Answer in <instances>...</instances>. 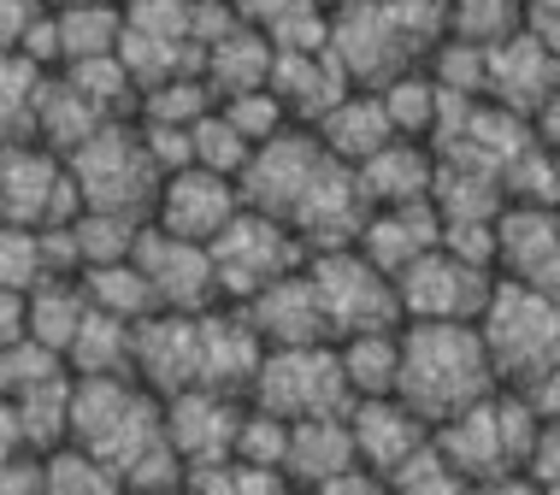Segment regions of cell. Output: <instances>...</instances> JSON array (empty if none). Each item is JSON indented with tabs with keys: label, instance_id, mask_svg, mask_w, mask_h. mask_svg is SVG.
<instances>
[{
	"label": "cell",
	"instance_id": "cell-26",
	"mask_svg": "<svg viewBox=\"0 0 560 495\" xmlns=\"http://www.w3.org/2000/svg\"><path fill=\"white\" fill-rule=\"evenodd\" d=\"M354 437H348V413L330 419H295L290 425V455H283V472L295 478V490H319L337 472L354 467Z\"/></svg>",
	"mask_w": 560,
	"mask_h": 495
},
{
	"label": "cell",
	"instance_id": "cell-21",
	"mask_svg": "<svg viewBox=\"0 0 560 495\" xmlns=\"http://www.w3.org/2000/svg\"><path fill=\"white\" fill-rule=\"evenodd\" d=\"M260 366H266V342H260V330L248 325V313L231 307V302L201 313V389L248 401Z\"/></svg>",
	"mask_w": 560,
	"mask_h": 495
},
{
	"label": "cell",
	"instance_id": "cell-4",
	"mask_svg": "<svg viewBox=\"0 0 560 495\" xmlns=\"http://www.w3.org/2000/svg\"><path fill=\"white\" fill-rule=\"evenodd\" d=\"M478 337L490 349V366L508 389H532L542 372L560 366V302L532 283L495 278V295L478 319Z\"/></svg>",
	"mask_w": 560,
	"mask_h": 495
},
{
	"label": "cell",
	"instance_id": "cell-54",
	"mask_svg": "<svg viewBox=\"0 0 560 495\" xmlns=\"http://www.w3.org/2000/svg\"><path fill=\"white\" fill-rule=\"evenodd\" d=\"M478 495H542L525 472H502V478H490V484H478Z\"/></svg>",
	"mask_w": 560,
	"mask_h": 495
},
{
	"label": "cell",
	"instance_id": "cell-46",
	"mask_svg": "<svg viewBox=\"0 0 560 495\" xmlns=\"http://www.w3.org/2000/svg\"><path fill=\"white\" fill-rule=\"evenodd\" d=\"M0 495H48V460L19 448L0 460Z\"/></svg>",
	"mask_w": 560,
	"mask_h": 495
},
{
	"label": "cell",
	"instance_id": "cell-38",
	"mask_svg": "<svg viewBox=\"0 0 560 495\" xmlns=\"http://www.w3.org/2000/svg\"><path fill=\"white\" fill-rule=\"evenodd\" d=\"M525 30V0H448V36L495 48V42Z\"/></svg>",
	"mask_w": 560,
	"mask_h": 495
},
{
	"label": "cell",
	"instance_id": "cell-52",
	"mask_svg": "<svg viewBox=\"0 0 560 495\" xmlns=\"http://www.w3.org/2000/svg\"><path fill=\"white\" fill-rule=\"evenodd\" d=\"M525 396H532V408H537L542 425H560V366H555V372H542V378L525 389Z\"/></svg>",
	"mask_w": 560,
	"mask_h": 495
},
{
	"label": "cell",
	"instance_id": "cell-7",
	"mask_svg": "<svg viewBox=\"0 0 560 495\" xmlns=\"http://www.w3.org/2000/svg\"><path fill=\"white\" fill-rule=\"evenodd\" d=\"M307 278L325 302L330 337H360V330H401V290L389 272H377L360 248H330L307 260Z\"/></svg>",
	"mask_w": 560,
	"mask_h": 495
},
{
	"label": "cell",
	"instance_id": "cell-49",
	"mask_svg": "<svg viewBox=\"0 0 560 495\" xmlns=\"http://www.w3.org/2000/svg\"><path fill=\"white\" fill-rule=\"evenodd\" d=\"M313 495H396V490H389V478H384V472H372V467H360V460H354V467L337 472L330 484H319Z\"/></svg>",
	"mask_w": 560,
	"mask_h": 495
},
{
	"label": "cell",
	"instance_id": "cell-9",
	"mask_svg": "<svg viewBox=\"0 0 560 495\" xmlns=\"http://www.w3.org/2000/svg\"><path fill=\"white\" fill-rule=\"evenodd\" d=\"M330 54L342 59L354 89H384L389 78L425 66V42L384 0H348V7L330 12Z\"/></svg>",
	"mask_w": 560,
	"mask_h": 495
},
{
	"label": "cell",
	"instance_id": "cell-20",
	"mask_svg": "<svg viewBox=\"0 0 560 495\" xmlns=\"http://www.w3.org/2000/svg\"><path fill=\"white\" fill-rule=\"evenodd\" d=\"M242 313H248V325L260 330L266 349H313V342H337L330 337V319H325V302L319 290H313L307 266L278 283H266L254 302H242Z\"/></svg>",
	"mask_w": 560,
	"mask_h": 495
},
{
	"label": "cell",
	"instance_id": "cell-27",
	"mask_svg": "<svg viewBox=\"0 0 560 495\" xmlns=\"http://www.w3.org/2000/svg\"><path fill=\"white\" fill-rule=\"evenodd\" d=\"M271 66H278V48L242 19L231 36H219L213 48L201 54V78L213 89V101H231V95H248V89H266L271 83Z\"/></svg>",
	"mask_w": 560,
	"mask_h": 495
},
{
	"label": "cell",
	"instance_id": "cell-6",
	"mask_svg": "<svg viewBox=\"0 0 560 495\" xmlns=\"http://www.w3.org/2000/svg\"><path fill=\"white\" fill-rule=\"evenodd\" d=\"M254 408L278 419H330L354 408V389L342 378L337 342H313V349H266V366L248 389Z\"/></svg>",
	"mask_w": 560,
	"mask_h": 495
},
{
	"label": "cell",
	"instance_id": "cell-33",
	"mask_svg": "<svg viewBox=\"0 0 560 495\" xmlns=\"http://www.w3.org/2000/svg\"><path fill=\"white\" fill-rule=\"evenodd\" d=\"M54 30H59V71H66V66H78V59L118 54V42H125V7H118V0L59 7L54 12Z\"/></svg>",
	"mask_w": 560,
	"mask_h": 495
},
{
	"label": "cell",
	"instance_id": "cell-47",
	"mask_svg": "<svg viewBox=\"0 0 560 495\" xmlns=\"http://www.w3.org/2000/svg\"><path fill=\"white\" fill-rule=\"evenodd\" d=\"M42 12H48V0H0V54H24Z\"/></svg>",
	"mask_w": 560,
	"mask_h": 495
},
{
	"label": "cell",
	"instance_id": "cell-40",
	"mask_svg": "<svg viewBox=\"0 0 560 495\" xmlns=\"http://www.w3.org/2000/svg\"><path fill=\"white\" fill-rule=\"evenodd\" d=\"M42 278H48L42 231H24V224H0V290L30 295Z\"/></svg>",
	"mask_w": 560,
	"mask_h": 495
},
{
	"label": "cell",
	"instance_id": "cell-31",
	"mask_svg": "<svg viewBox=\"0 0 560 495\" xmlns=\"http://www.w3.org/2000/svg\"><path fill=\"white\" fill-rule=\"evenodd\" d=\"M71 396H78V378H71V372H54V378H42L36 389L12 396V413H19L30 455H54V448L71 443Z\"/></svg>",
	"mask_w": 560,
	"mask_h": 495
},
{
	"label": "cell",
	"instance_id": "cell-11",
	"mask_svg": "<svg viewBox=\"0 0 560 495\" xmlns=\"http://www.w3.org/2000/svg\"><path fill=\"white\" fill-rule=\"evenodd\" d=\"M401 290V319L407 325H478L495 295V272L460 260L448 248H431L396 278Z\"/></svg>",
	"mask_w": 560,
	"mask_h": 495
},
{
	"label": "cell",
	"instance_id": "cell-3",
	"mask_svg": "<svg viewBox=\"0 0 560 495\" xmlns=\"http://www.w3.org/2000/svg\"><path fill=\"white\" fill-rule=\"evenodd\" d=\"M537 431H542V419H537V408H532V396L502 384L495 396H483L478 408L443 419V425H436V448H443V460H448L460 478L490 484V478L525 467Z\"/></svg>",
	"mask_w": 560,
	"mask_h": 495
},
{
	"label": "cell",
	"instance_id": "cell-14",
	"mask_svg": "<svg viewBox=\"0 0 560 495\" xmlns=\"http://www.w3.org/2000/svg\"><path fill=\"white\" fill-rule=\"evenodd\" d=\"M242 207H248V201H242V184H236V177L207 172V165H184V172H172V177L160 184L154 219H148V224L184 236V243H207V248H213L219 236L236 224Z\"/></svg>",
	"mask_w": 560,
	"mask_h": 495
},
{
	"label": "cell",
	"instance_id": "cell-5",
	"mask_svg": "<svg viewBox=\"0 0 560 495\" xmlns=\"http://www.w3.org/2000/svg\"><path fill=\"white\" fill-rule=\"evenodd\" d=\"M71 160V177H78V195L83 207H95V213H125V219H154V195L165 184V172L154 165L148 154L142 130H136V118H113L107 130H95Z\"/></svg>",
	"mask_w": 560,
	"mask_h": 495
},
{
	"label": "cell",
	"instance_id": "cell-39",
	"mask_svg": "<svg viewBox=\"0 0 560 495\" xmlns=\"http://www.w3.org/2000/svg\"><path fill=\"white\" fill-rule=\"evenodd\" d=\"M42 460H48V495H125V478L78 443L54 448V455H42Z\"/></svg>",
	"mask_w": 560,
	"mask_h": 495
},
{
	"label": "cell",
	"instance_id": "cell-1",
	"mask_svg": "<svg viewBox=\"0 0 560 495\" xmlns=\"http://www.w3.org/2000/svg\"><path fill=\"white\" fill-rule=\"evenodd\" d=\"M495 389H502V378L490 366L478 325H401V389L396 396L419 419H431V431L454 413L478 408Z\"/></svg>",
	"mask_w": 560,
	"mask_h": 495
},
{
	"label": "cell",
	"instance_id": "cell-13",
	"mask_svg": "<svg viewBox=\"0 0 560 495\" xmlns=\"http://www.w3.org/2000/svg\"><path fill=\"white\" fill-rule=\"evenodd\" d=\"M130 260L142 266V278H148V290H154L160 313H213V307H224L219 272H213V248H207V243H184V236L148 224Z\"/></svg>",
	"mask_w": 560,
	"mask_h": 495
},
{
	"label": "cell",
	"instance_id": "cell-22",
	"mask_svg": "<svg viewBox=\"0 0 560 495\" xmlns=\"http://www.w3.org/2000/svg\"><path fill=\"white\" fill-rule=\"evenodd\" d=\"M377 272L401 278L413 260H425L431 248H443V213H436L431 201H413V207H377L366 219V231H360L354 243Z\"/></svg>",
	"mask_w": 560,
	"mask_h": 495
},
{
	"label": "cell",
	"instance_id": "cell-50",
	"mask_svg": "<svg viewBox=\"0 0 560 495\" xmlns=\"http://www.w3.org/2000/svg\"><path fill=\"white\" fill-rule=\"evenodd\" d=\"M231 495H301L295 478L283 467H236V490Z\"/></svg>",
	"mask_w": 560,
	"mask_h": 495
},
{
	"label": "cell",
	"instance_id": "cell-30",
	"mask_svg": "<svg viewBox=\"0 0 560 495\" xmlns=\"http://www.w3.org/2000/svg\"><path fill=\"white\" fill-rule=\"evenodd\" d=\"M24 307H30V342H42L48 354L66 360V349L78 342V330L89 319L83 278H42L36 290L24 295Z\"/></svg>",
	"mask_w": 560,
	"mask_h": 495
},
{
	"label": "cell",
	"instance_id": "cell-8",
	"mask_svg": "<svg viewBox=\"0 0 560 495\" xmlns=\"http://www.w3.org/2000/svg\"><path fill=\"white\" fill-rule=\"evenodd\" d=\"M307 260H313V254H307V243H301L290 224L271 219V213H254V207H242L236 224L213 243L219 295H224L231 307L254 302V295H260L266 283H278V278L301 272Z\"/></svg>",
	"mask_w": 560,
	"mask_h": 495
},
{
	"label": "cell",
	"instance_id": "cell-37",
	"mask_svg": "<svg viewBox=\"0 0 560 495\" xmlns=\"http://www.w3.org/2000/svg\"><path fill=\"white\" fill-rule=\"evenodd\" d=\"M83 290H89V307L113 313V319H130V325H142L148 313H160L154 290H148V278H142V266H136V260L83 272Z\"/></svg>",
	"mask_w": 560,
	"mask_h": 495
},
{
	"label": "cell",
	"instance_id": "cell-17",
	"mask_svg": "<svg viewBox=\"0 0 560 495\" xmlns=\"http://www.w3.org/2000/svg\"><path fill=\"white\" fill-rule=\"evenodd\" d=\"M248 413L242 396H219V389H184L165 401V443L184 455V467H213V460H236V425Z\"/></svg>",
	"mask_w": 560,
	"mask_h": 495
},
{
	"label": "cell",
	"instance_id": "cell-34",
	"mask_svg": "<svg viewBox=\"0 0 560 495\" xmlns=\"http://www.w3.org/2000/svg\"><path fill=\"white\" fill-rule=\"evenodd\" d=\"M66 231H71V248H78V278H83V272H95V266L130 260L148 224L142 219H125V213H95V207H83Z\"/></svg>",
	"mask_w": 560,
	"mask_h": 495
},
{
	"label": "cell",
	"instance_id": "cell-15",
	"mask_svg": "<svg viewBox=\"0 0 560 495\" xmlns=\"http://www.w3.org/2000/svg\"><path fill=\"white\" fill-rule=\"evenodd\" d=\"M136 378L160 401L201 389V313H148L136 325Z\"/></svg>",
	"mask_w": 560,
	"mask_h": 495
},
{
	"label": "cell",
	"instance_id": "cell-43",
	"mask_svg": "<svg viewBox=\"0 0 560 495\" xmlns=\"http://www.w3.org/2000/svg\"><path fill=\"white\" fill-rule=\"evenodd\" d=\"M389 490H396V495H478L472 478H460V472H454L448 460H443L436 437H431L425 455H413L396 478H389Z\"/></svg>",
	"mask_w": 560,
	"mask_h": 495
},
{
	"label": "cell",
	"instance_id": "cell-12",
	"mask_svg": "<svg viewBox=\"0 0 560 495\" xmlns=\"http://www.w3.org/2000/svg\"><path fill=\"white\" fill-rule=\"evenodd\" d=\"M325 165H330V148L319 142V130L290 125L283 137H271V142L254 148V160L242 165V177H236L242 201H248L254 213H271V219L290 224L295 201L307 195V184L325 172Z\"/></svg>",
	"mask_w": 560,
	"mask_h": 495
},
{
	"label": "cell",
	"instance_id": "cell-57",
	"mask_svg": "<svg viewBox=\"0 0 560 495\" xmlns=\"http://www.w3.org/2000/svg\"><path fill=\"white\" fill-rule=\"evenodd\" d=\"M301 495H313V490H301Z\"/></svg>",
	"mask_w": 560,
	"mask_h": 495
},
{
	"label": "cell",
	"instance_id": "cell-53",
	"mask_svg": "<svg viewBox=\"0 0 560 495\" xmlns=\"http://www.w3.org/2000/svg\"><path fill=\"white\" fill-rule=\"evenodd\" d=\"M24 448V431H19V413H12V401L0 396V460L7 455H19Z\"/></svg>",
	"mask_w": 560,
	"mask_h": 495
},
{
	"label": "cell",
	"instance_id": "cell-51",
	"mask_svg": "<svg viewBox=\"0 0 560 495\" xmlns=\"http://www.w3.org/2000/svg\"><path fill=\"white\" fill-rule=\"evenodd\" d=\"M24 337H30V307H24V295L0 290V349H12V342H24Z\"/></svg>",
	"mask_w": 560,
	"mask_h": 495
},
{
	"label": "cell",
	"instance_id": "cell-28",
	"mask_svg": "<svg viewBox=\"0 0 560 495\" xmlns=\"http://www.w3.org/2000/svg\"><path fill=\"white\" fill-rule=\"evenodd\" d=\"M107 125L113 118L101 113L66 71H48L42 101H36V142L42 148H54V154H78V148L95 137V130H107Z\"/></svg>",
	"mask_w": 560,
	"mask_h": 495
},
{
	"label": "cell",
	"instance_id": "cell-29",
	"mask_svg": "<svg viewBox=\"0 0 560 495\" xmlns=\"http://www.w3.org/2000/svg\"><path fill=\"white\" fill-rule=\"evenodd\" d=\"M66 372L71 378H136V325L89 307L78 342L66 349Z\"/></svg>",
	"mask_w": 560,
	"mask_h": 495
},
{
	"label": "cell",
	"instance_id": "cell-41",
	"mask_svg": "<svg viewBox=\"0 0 560 495\" xmlns=\"http://www.w3.org/2000/svg\"><path fill=\"white\" fill-rule=\"evenodd\" d=\"M283 455H290V419L248 401V413L236 425V467H283Z\"/></svg>",
	"mask_w": 560,
	"mask_h": 495
},
{
	"label": "cell",
	"instance_id": "cell-24",
	"mask_svg": "<svg viewBox=\"0 0 560 495\" xmlns=\"http://www.w3.org/2000/svg\"><path fill=\"white\" fill-rule=\"evenodd\" d=\"M360 189H366L372 213L377 207H413V201H431V184H436V148L431 142H407L396 137L389 148H377L366 165H354Z\"/></svg>",
	"mask_w": 560,
	"mask_h": 495
},
{
	"label": "cell",
	"instance_id": "cell-44",
	"mask_svg": "<svg viewBox=\"0 0 560 495\" xmlns=\"http://www.w3.org/2000/svg\"><path fill=\"white\" fill-rule=\"evenodd\" d=\"M254 160V148L236 137V125L224 118L219 107L195 125V165H207V172H224V177H242V165Z\"/></svg>",
	"mask_w": 560,
	"mask_h": 495
},
{
	"label": "cell",
	"instance_id": "cell-42",
	"mask_svg": "<svg viewBox=\"0 0 560 495\" xmlns=\"http://www.w3.org/2000/svg\"><path fill=\"white\" fill-rule=\"evenodd\" d=\"M219 113L236 125V137L248 142V148H260L271 137H283L290 130V113H283V101L271 95V89H248V95H231V101H219Z\"/></svg>",
	"mask_w": 560,
	"mask_h": 495
},
{
	"label": "cell",
	"instance_id": "cell-55",
	"mask_svg": "<svg viewBox=\"0 0 560 495\" xmlns=\"http://www.w3.org/2000/svg\"><path fill=\"white\" fill-rule=\"evenodd\" d=\"M537 137H542V142H549L555 154H560V95L549 101V107H542V118H537Z\"/></svg>",
	"mask_w": 560,
	"mask_h": 495
},
{
	"label": "cell",
	"instance_id": "cell-48",
	"mask_svg": "<svg viewBox=\"0 0 560 495\" xmlns=\"http://www.w3.org/2000/svg\"><path fill=\"white\" fill-rule=\"evenodd\" d=\"M525 478H532L537 490H560V425H542L537 431V443H532V455H525Z\"/></svg>",
	"mask_w": 560,
	"mask_h": 495
},
{
	"label": "cell",
	"instance_id": "cell-32",
	"mask_svg": "<svg viewBox=\"0 0 560 495\" xmlns=\"http://www.w3.org/2000/svg\"><path fill=\"white\" fill-rule=\"evenodd\" d=\"M337 354H342V378L354 389V401L401 389V330H360V337L337 342Z\"/></svg>",
	"mask_w": 560,
	"mask_h": 495
},
{
	"label": "cell",
	"instance_id": "cell-19",
	"mask_svg": "<svg viewBox=\"0 0 560 495\" xmlns=\"http://www.w3.org/2000/svg\"><path fill=\"white\" fill-rule=\"evenodd\" d=\"M560 95V54L549 42H537L532 30H520V36L495 42L490 48V101L520 118H542V107Z\"/></svg>",
	"mask_w": 560,
	"mask_h": 495
},
{
	"label": "cell",
	"instance_id": "cell-25",
	"mask_svg": "<svg viewBox=\"0 0 560 495\" xmlns=\"http://www.w3.org/2000/svg\"><path fill=\"white\" fill-rule=\"evenodd\" d=\"M313 130H319V142L330 148V160H342V165H366L377 148L396 142V125H389L377 89H348Z\"/></svg>",
	"mask_w": 560,
	"mask_h": 495
},
{
	"label": "cell",
	"instance_id": "cell-23",
	"mask_svg": "<svg viewBox=\"0 0 560 495\" xmlns=\"http://www.w3.org/2000/svg\"><path fill=\"white\" fill-rule=\"evenodd\" d=\"M266 89L283 101L290 125L313 130L354 83H348L342 59L330 54V48H319V54H278V66H271V83H266Z\"/></svg>",
	"mask_w": 560,
	"mask_h": 495
},
{
	"label": "cell",
	"instance_id": "cell-45",
	"mask_svg": "<svg viewBox=\"0 0 560 495\" xmlns=\"http://www.w3.org/2000/svg\"><path fill=\"white\" fill-rule=\"evenodd\" d=\"M54 372H66V360L48 354L42 342H12V349H0V396H24V389H36L42 378H54Z\"/></svg>",
	"mask_w": 560,
	"mask_h": 495
},
{
	"label": "cell",
	"instance_id": "cell-35",
	"mask_svg": "<svg viewBox=\"0 0 560 495\" xmlns=\"http://www.w3.org/2000/svg\"><path fill=\"white\" fill-rule=\"evenodd\" d=\"M377 95H384V113H389V125H396V137H407V142H431L436 137V118H443V89H436V78H431L425 66L389 78Z\"/></svg>",
	"mask_w": 560,
	"mask_h": 495
},
{
	"label": "cell",
	"instance_id": "cell-2",
	"mask_svg": "<svg viewBox=\"0 0 560 495\" xmlns=\"http://www.w3.org/2000/svg\"><path fill=\"white\" fill-rule=\"evenodd\" d=\"M71 443L101 455L125 478L148 448L165 443V401L142 378H78V396H71Z\"/></svg>",
	"mask_w": 560,
	"mask_h": 495
},
{
	"label": "cell",
	"instance_id": "cell-10",
	"mask_svg": "<svg viewBox=\"0 0 560 495\" xmlns=\"http://www.w3.org/2000/svg\"><path fill=\"white\" fill-rule=\"evenodd\" d=\"M83 213L71 160L42 142L0 148V224H24V231H59Z\"/></svg>",
	"mask_w": 560,
	"mask_h": 495
},
{
	"label": "cell",
	"instance_id": "cell-18",
	"mask_svg": "<svg viewBox=\"0 0 560 495\" xmlns=\"http://www.w3.org/2000/svg\"><path fill=\"white\" fill-rule=\"evenodd\" d=\"M348 437H354L360 467L396 478L413 455H425L436 431H431V419H419L401 396H366V401L348 408Z\"/></svg>",
	"mask_w": 560,
	"mask_h": 495
},
{
	"label": "cell",
	"instance_id": "cell-56",
	"mask_svg": "<svg viewBox=\"0 0 560 495\" xmlns=\"http://www.w3.org/2000/svg\"><path fill=\"white\" fill-rule=\"evenodd\" d=\"M542 495H560V490H542Z\"/></svg>",
	"mask_w": 560,
	"mask_h": 495
},
{
	"label": "cell",
	"instance_id": "cell-36",
	"mask_svg": "<svg viewBox=\"0 0 560 495\" xmlns=\"http://www.w3.org/2000/svg\"><path fill=\"white\" fill-rule=\"evenodd\" d=\"M48 71L30 66L24 54H0V148L36 142V101Z\"/></svg>",
	"mask_w": 560,
	"mask_h": 495
},
{
	"label": "cell",
	"instance_id": "cell-16",
	"mask_svg": "<svg viewBox=\"0 0 560 495\" xmlns=\"http://www.w3.org/2000/svg\"><path fill=\"white\" fill-rule=\"evenodd\" d=\"M495 272L560 302V207H508L495 219Z\"/></svg>",
	"mask_w": 560,
	"mask_h": 495
}]
</instances>
